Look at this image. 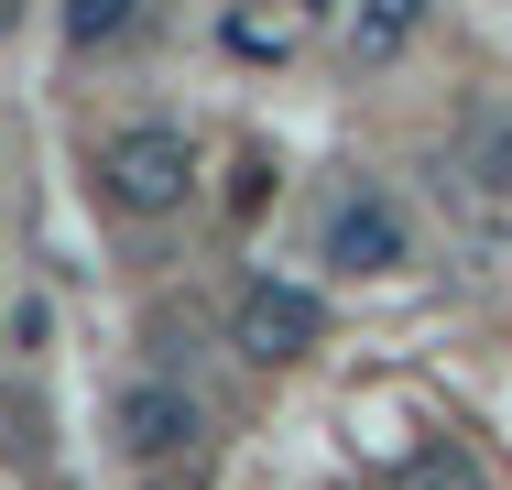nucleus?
I'll return each mask as SVG.
<instances>
[{"label":"nucleus","instance_id":"7ed1b4c3","mask_svg":"<svg viewBox=\"0 0 512 490\" xmlns=\"http://www.w3.org/2000/svg\"><path fill=\"white\" fill-rule=\"evenodd\" d=\"M327 262L338 273H404L414 262V229H404V207L393 196H338V218H327Z\"/></svg>","mask_w":512,"mask_h":490},{"label":"nucleus","instance_id":"f257e3e1","mask_svg":"<svg viewBox=\"0 0 512 490\" xmlns=\"http://www.w3.org/2000/svg\"><path fill=\"white\" fill-rule=\"evenodd\" d=\"M99 186H109V207H131V218H175V207L197 196V142L164 131V120H131V131H109Z\"/></svg>","mask_w":512,"mask_h":490},{"label":"nucleus","instance_id":"0eeeda50","mask_svg":"<svg viewBox=\"0 0 512 490\" xmlns=\"http://www.w3.org/2000/svg\"><path fill=\"white\" fill-rule=\"evenodd\" d=\"M404 490H480V458H469V447H425L404 469Z\"/></svg>","mask_w":512,"mask_h":490},{"label":"nucleus","instance_id":"20e7f679","mask_svg":"<svg viewBox=\"0 0 512 490\" xmlns=\"http://www.w3.org/2000/svg\"><path fill=\"white\" fill-rule=\"evenodd\" d=\"M120 447H131V458H175V447H197V392L131 382V392H120Z\"/></svg>","mask_w":512,"mask_h":490},{"label":"nucleus","instance_id":"f03ea898","mask_svg":"<svg viewBox=\"0 0 512 490\" xmlns=\"http://www.w3.org/2000/svg\"><path fill=\"white\" fill-rule=\"evenodd\" d=\"M229 338H240V360H306V349H327V305H316L306 284H262L229 305Z\"/></svg>","mask_w":512,"mask_h":490},{"label":"nucleus","instance_id":"423d86ee","mask_svg":"<svg viewBox=\"0 0 512 490\" xmlns=\"http://www.w3.org/2000/svg\"><path fill=\"white\" fill-rule=\"evenodd\" d=\"M131 22H142V0H66V33L77 44H120Z\"/></svg>","mask_w":512,"mask_h":490},{"label":"nucleus","instance_id":"6e6552de","mask_svg":"<svg viewBox=\"0 0 512 490\" xmlns=\"http://www.w3.org/2000/svg\"><path fill=\"white\" fill-rule=\"evenodd\" d=\"M480 186L512 196V131H480Z\"/></svg>","mask_w":512,"mask_h":490},{"label":"nucleus","instance_id":"39448f33","mask_svg":"<svg viewBox=\"0 0 512 490\" xmlns=\"http://www.w3.org/2000/svg\"><path fill=\"white\" fill-rule=\"evenodd\" d=\"M414 33H425V0H360L349 11V66H393Z\"/></svg>","mask_w":512,"mask_h":490}]
</instances>
